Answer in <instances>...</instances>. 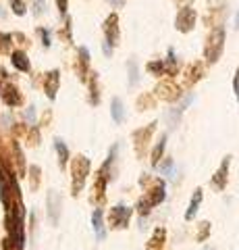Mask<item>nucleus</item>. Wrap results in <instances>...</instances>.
<instances>
[{
  "instance_id": "f257e3e1",
  "label": "nucleus",
  "mask_w": 239,
  "mask_h": 250,
  "mask_svg": "<svg viewBox=\"0 0 239 250\" xmlns=\"http://www.w3.org/2000/svg\"><path fill=\"white\" fill-rule=\"evenodd\" d=\"M114 156H117V144L110 148L109 152V159H106L100 169L96 171V177H94V188H92V196L90 200L94 202L96 207H100L102 202L106 200V186L110 182V173H112V165H114Z\"/></svg>"
},
{
  "instance_id": "f03ea898",
  "label": "nucleus",
  "mask_w": 239,
  "mask_h": 250,
  "mask_svg": "<svg viewBox=\"0 0 239 250\" xmlns=\"http://www.w3.org/2000/svg\"><path fill=\"white\" fill-rule=\"evenodd\" d=\"M90 169H92V163L86 154H75L71 159V194L75 198L79 196L81 190L86 188Z\"/></svg>"
},
{
  "instance_id": "7ed1b4c3",
  "label": "nucleus",
  "mask_w": 239,
  "mask_h": 250,
  "mask_svg": "<svg viewBox=\"0 0 239 250\" xmlns=\"http://www.w3.org/2000/svg\"><path fill=\"white\" fill-rule=\"evenodd\" d=\"M140 184L146 188L144 198L150 202V207L163 205L165 198H166V184H165V179H160V177H150L148 173H144V175L140 177Z\"/></svg>"
},
{
  "instance_id": "20e7f679",
  "label": "nucleus",
  "mask_w": 239,
  "mask_h": 250,
  "mask_svg": "<svg viewBox=\"0 0 239 250\" xmlns=\"http://www.w3.org/2000/svg\"><path fill=\"white\" fill-rule=\"evenodd\" d=\"M222 48H225V27L217 25V27L210 31V36H208V40H206V48H204V59H206V62L214 65V62L221 59Z\"/></svg>"
},
{
  "instance_id": "39448f33",
  "label": "nucleus",
  "mask_w": 239,
  "mask_h": 250,
  "mask_svg": "<svg viewBox=\"0 0 239 250\" xmlns=\"http://www.w3.org/2000/svg\"><path fill=\"white\" fill-rule=\"evenodd\" d=\"M131 215H133V208L125 207V205H117L109 210V228L110 229H127Z\"/></svg>"
},
{
  "instance_id": "423d86ee",
  "label": "nucleus",
  "mask_w": 239,
  "mask_h": 250,
  "mask_svg": "<svg viewBox=\"0 0 239 250\" xmlns=\"http://www.w3.org/2000/svg\"><path fill=\"white\" fill-rule=\"evenodd\" d=\"M154 129H156V121H152V123L146 125V127L133 131V148H135L137 159H142L144 152L148 150V144H150V138L154 134Z\"/></svg>"
},
{
  "instance_id": "0eeeda50",
  "label": "nucleus",
  "mask_w": 239,
  "mask_h": 250,
  "mask_svg": "<svg viewBox=\"0 0 239 250\" xmlns=\"http://www.w3.org/2000/svg\"><path fill=\"white\" fill-rule=\"evenodd\" d=\"M154 94L160 98V100H166V103H175V100L181 98V88L177 85L173 80H165L160 82L156 88H154Z\"/></svg>"
},
{
  "instance_id": "6e6552de",
  "label": "nucleus",
  "mask_w": 239,
  "mask_h": 250,
  "mask_svg": "<svg viewBox=\"0 0 239 250\" xmlns=\"http://www.w3.org/2000/svg\"><path fill=\"white\" fill-rule=\"evenodd\" d=\"M102 29H104V38H106V44L110 46H117L119 44V38H121V31H119V15L117 13H110L109 17H106V21H104V25H102Z\"/></svg>"
},
{
  "instance_id": "1a4fd4ad",
  "label": "nucleus",
  "mask_w": 239,
  "mask_h": 250,
  "mask_svg": "<svg viewBox=\"0 0 239 250\" xmlns=\"http://www.w3.org/2000/svg\"><path fill=\"white\" fill-rule=\"evenodd\" d=\"M196 25V11L191 6H183V9L177 13L175 17V27L181 31V34H189Z\"/></svg>"
},
{
  "instance_id": "9d476101",
  "label": "nucleus",
  "mask_w": 239,
  "mask_h": 250,
  "mask_svg": "<svg viewBox=\"0 0 239 250\" xmlns=\"http://www.w3.org/2000/svg\"><path fill=\"white\" fill-rule=\"evenodd\" d=\"M11 152H13V169H15V173H17V177H25L27 175V165H25V154H23L21 150V144H19V140H11Z\"/></svg>"
},
{
  "instance_id": "9b49d317",
  "label": "nucleus",
  "mask_w": 239,
  "mask_h": 250,
  "mask_svg": "<svg viewBox=\"0 0 239 250\" xmlns=\"http://www.w3.org/2000/svg\"><path fill=\"white\" fill-rule=\"evenodd\" d=\"M229 167H231V156L227 154L225 159H222V163L219 165V169H217V173L212 175V179H210V184H212V188L214 190H219V192H222L227 188V179H229Z\"/></svg>"
},
{
  "instance_id": "f8f14e48",
  "label": "nucleus",
  "mask_w": 239,
  "mask_h": 250,
  "mask_svg": "<svg viewBox=\"0 0 239 250\" xmlns=\"http://www.w3.org/2000/svg\"><path fill=\"white\" fill-rule=\"evenodd\" d=\"M0 98H2V103L6 106H21L23 104V96L19 88L15 83H2V90H0Z\"/></svg>"
},
{
  "instance_id": "ddd939ff",
  "label": "nucleus",
  "mask_w": 239,
  "mask_h": 250,
  "mask_svg": "<svg viewBox=\"0 0 239 250\" xmlns=\"http://www.w3.org/2000/svg\"><path fill=\"white\" fill-rule=\"evenodd\" d=\"M46 205H48V219L52 225L58 223L60 219V207H63V198H60V194L56 190H50L48 196H46Z\"/></svg>"
},
{
  "instance_id": "4468645a",
  "label": "nucleus",
  "mask_w": 239,
  "mask_h": 250,
  "mask_svg": "<svg viewBox=\"0 0 239 250\" xmlns=\"http://www.w3.org/2000/svg\"><path fill=\"white\" fill-rule=\"evenodd\" d=\"M58 85H60V71L58 69H52L44 75V92L48 100H55L56 98V92H58Z\"/></svg>"
},
{
  "instance_id": "2eb2a0df",
  "label": "nucleus",
  "mask_w": 239,
  "mask_h": 250,
  "mask_svg": "<svg viewBox=\"0 0 239 250\" xmlns=\"http://www.w3.org/2000/svg\"><path fill=\"white\" fill-rule=\"evenodd\" d=\"M77 75H79L81 82H88V75H90V50L86 46H79L77 48Z\"/></svg>"
},
{
  "instance_id": "dca6fc26",
  "label": "nucleus",
  "mask_w": 239,
  "mask_h": 250,
  "mask_svg": "<svg viewBox=\"0 0 239 250\" xmlns=\"http://www.w3.org/2000/svg\"><path fill=\"white\" fill-rule=\"evenodd\" d=\"M92 228H94L96 240L102 242V240L106 238V223H104V213H102V208H94V213H92Z\"/></svg>"
},
{
  "instance_id": "f3484780",
  "label": "nucleus",
  "mask_w": 239,
  "mask_h": 250,
  "mask_svg": "<svg viewBox=\"0 0 239 250\" xmlns=\"http://www.w3.org/2000/svg\"><path fill=\"white\" fill-rule=\"evenodd\" d=\"M202 198H204V190L202 188H196L194 196H191V200H189V207H187V210H185V221H194V217L200 210V205H202Z\"/></svg>"
},
{
  "instance_id": "a211bd4d",
  "label": "nucleus",
  "mask_w": 239,
  "mask_h": 250,
  "mask_svg": "<svg viewBox=\"0 0 239 250\" xmlns=\"http://www.w3.org/2000/svg\"><path fill=\"white\" fill-rule=\"evenodd\" d=\"M202 75H204V65H202V62H200V61L191 62V65L187 67V71H185V85L191 88L194 83H198L200 80H202Z\"/></svg>"
},
{
  "instance_id": "6ab92c4d",
  "label": "nucleus",
  "mask_w": 239,
  "mask_h": 250,
  "mask_svg": "<svg viewBox=\"0 0 239 250\" xmlns=\"http://www.w3.org/2000/svg\"><path fill=\"white\" fill-rule=\"evenodd\" d=\"M11 62H13V67L21 73H29V69H32V62H29L27 54L23 50H13L11 52Z\"/></svg>"
},
{
  "instance_id": "aec40b11",
  "label": "nucleus",
  "mask_w": 239,
  "mask_h": 250,
  "mask_svg": "<svg viewBox=\"0 0 239 250\" xmlns=\"http://www.w3.org/2000/svg\"><path fill=\"white\" fill-rule=\"evenodd\" d=\"M165 242H166V229L165 228H156L152 231L150 240L146 242V250H163Z\"/></svg>"
},
{
  "instance_id": "412c9836",
  "label": "nucleus",
  "mask_w": 239,
  "mask_h": 250,
  "mask_svg": "<svg viewBox=\"0 0 239 250\" xmlns=\"http://www.w3.org/2000/svg\"><path fill=\"white\" fill-rule=\"evenodd\" d=\"M165 148H166V134L160 136V140L156 142V146H154V150H152V159H150V163H152V167H154V169H156V167L160 165V161H163Z\"/></svg>"
},
{
  "instance_id": "4be33fe9",
  "label": "nucleus",
  "mask_w": 239,
  "mask_h": 250,
  "mask_svg": "<svg viewBox=\"0 0 239 250\" xmlns=\"http://www.w3.org/2000/svg\"><path fill=\"white\" fill-rule=\"evenodd\" d=\"M88 85H90V104H98L100 103V88H98V73L96 71H90Z\"/></svg>"
},
{
  "instance_id": "5701e85b",
  "label": "nucleus",
  "mask_w": 239,
  "mask_h": 250,
  "mask_svg": "<svg viewBox=\"0 0 239 250\" xmlns=\"http://www.w3.org/2000/svg\"><path fill=\"white\" fill-rule=\"evenodd\" d=\"M55 150H56V154H58V167H60V169H65L71 156H69V148H67V144H65L60 138H55Z\"/></svg>"
},
{
  "instance_id": "b1692460",
  "label": "nucleus",
  "mask_w": 239,
  "mask_h": 250,
  "mask_svg": "<svg viewBox=\"0 0 239 250\" xmlns=\"http://www.w3.org/2000/svg\"><path fill=\"white\" fill-rule=\"evenodd\" d=\"M29 179V190L32 192H37V188H40V182H42V169L37 167V165H32V167H27V175Z\"/></svg>"
},
{
  "instance_id": "393cba45",
  "label": "nucleus",
  "mask_w": 239,
  "mask_h": 250,
  "mask_svg": "<svg viewBox=\"0 0 239 250\" xmlns=\"http://www.w3.org/2000/svg\"><path fill=\"white\" fill-rule=\"evenodd\" d=\"M110 115H112L114 123H123V121H125V108H123L121 98H112V103H110Z\"/></svg>"
},
{
  "instance_id": "a878e982",
  "label": "nucleus",
  "mask_w": 239,
  "mask_h": 250,
  "mask_svg": "<svg viewBox=\"0 0 239 250\" xmlns=\"http://www.w3.org/2000/svg\"><path fill=\"white\" fill-rule=\"evenodd\" d=\"M154 106H156V98H154V94L146 92V94H142V96L137 98V108H140V111H150V108H154Z\"/></svg>"
},
{
  "instance_id": "bb28decb",
  "label": "nucleus",
  "mask_w": 239,
  "mask_h": 250,
  "mask_svg": "<svg viewBox=\"0 0 239 250\" xmlns=\"http://www.w3.org/2000/svg\"><path fill=\"white\" fill-rule=\"evenodd\" d=\"M210 231H212V225H210V221H202V223H198L196 242H206L208 238H210Z\"/></svg>"
},
{
  "instance_id": "cd10ccee",
  "label": "nucleus",
  "mask_w": 239,
  "mask_h": 250,
  "mask_svg": "<svg viewBox=\"0 0 239 250\" xmlns=\"http://www.w3.org/2000/svg\"><path fill=\"white\" fill-rule=\"evenodd\" d=\"M177 59H175V50L171 48L168 50V59H166V62H165V73L168 75V77H175L177 75Z\"/></svg>"
},
{
  "instance_id": "c85d7f7f",
  "label": "nucleus",
  "mask_w": 239,
  "mask_h": 250,
  "mask_svg": "<svg viewBox=\"0 0 239 250\" xmlns=\"http://www.w3.org/2000/svg\"><path fill=\"white\" fill-rule=\"evenodd\" d=\"M11 48H13V36L0 31V54H11L13 52Z\"/></svg>"
},
{
  "instance_id": "c756f323",
  "label": "nucleus",
  "mask_w": 239,
  "mask_h": 250,
  "mask_svg": "<svg viewBox=\"0 0 239 250\" xmlns=\"http://www.w3.org/2000/svg\"><path fill=\"white\" fill-rule=\"evenodd\" d=\"M25 140H27V146H37L40 144V127H29L27 134H25Z\"/></svg>"
},
{
  "instance_id": "7c9ffc66",
  "label": "nucleus",
  "mask_w": 239,
  "mask_h": 250,
  "mask_svg": "<svg viewBox=\"0 0 239 250\" xmlns=\"http://www.w3.org/2000/svg\"><path fill=\"white\" fill-rule=\"evenodd\" d=\"M146 69H148V73L160 77V75L165 73V62L163 61H150L148 65H146Z\"/></svg>"
},
{
  "instance_id": "2f4dec72",
  "label": "nucleus",
  "mask_w": 239,
  "mask_h": 250,
  "mask_svg": "<svg viewBox=\"0 0 239 250\" xmlns=\"http://www.w3.org/2000/svg\"><path fill=\"white\" fill-rule=\"evenodd\" d=\"M135 210H137V215H140V217L144 219V217H148V215H150L152 207H150V202H148V200H146V198L142 196L140 200H137V205H135Z\"/></svg>"
},
{
  "instance_id": "473e14b6",
  "label": "nucleus",
  "mask_w": 239,
  "mask_h": 250,
  "mask_svg": "<svg viewBox=\"0 0 239 250\" xmlns=\"http://www.w3.org/2000/svg\"><path fill=\"white\" fill-rule=\"evenodd\" d=\"M9 4H11V9H13V13L17 15V17H23V15L27 13V6H25L23 0H9Z\"/></svg>"
},
{
  "instance_id": "72a5a7b5",
  "label": "nucleus",
  "mask_w": 239,
  "mask_h": 250,
  "mask_svg": "<svg viewBox=\"0 0 239 250\" xmlns=\"http://www.w3.org/2000/svg\"><path fill=\"white\" fill-rule=\"evenodd\" d=\"M127 67H129V85H135L137 80H140V75H137V62L131 59Z\"/></svg>"
},
{
  "instance_id": "f704fd0d",
  "label": "nucleus",
  "mask_w": 239,
  "mask_h": 250,
  "mask_svg": "<svg viewBox=\"0 0 239 250\" xmlns=\"http://www.w3.org/2000/svg\"><path fill=\"white\" fill-rule=\"evenodd\" d=\"M37 34H40L42 38V46L44 48H50V29H46V27H37Z\"/></svg>"
},
{
  "instance_id": "c9c22d12",
  "label": "nucleus",
  "mask_w": 239,
  "mask_h": 250,
  "mask_svg": "<svg viewBox=\"0 0 239 250\" xmlns=\"http://www.w3.org/2000/svg\"><path fill=\"white\" fill-rule=\"evenodd\" d=\"M11 129H13V138L17 140L19 136H25L27 134V125H23V123H15V125H11Z\"/></svg>"
},
{
  "instance_id": "e433bc0d",
  "label": "nucleus",
  "mask_w": 239,
  "mask_h": 250,
  "mask_svg": "<svg viewBox=\"0 0 239 250\" xmlns=\"http://www.w3.org/2000/svg\"><path fill=\"white\" fill-rule=\"evenodd\" d=\"M50 119H52V111H50V108H46L44 115H42V119H40V125H37V127H46V125L50 123Z\"/></svg>"
},
{
  "instance_id": "4c0bfd02",
  "label": "nucleus",
  "mask_w": 239,
  "mask_h": 250,
  "mask_svg": "<svg viewBox=\"0 0 239 250\" xmlns=\"http://www.w3.org/2000/svg\"><path fill=\"white\" fill-rule=\"evenodd\" d=\"M56 6H58V13L67 17V9H69V0H56Z\"/></svg>"
},
{
  "instance_id": "58836bf2",
  "label": "nucleus",
  "mask_w": 239,
  "mask_h": 250,
  "mask_svg": "<svg viewBox=\"0 0 239 250\" xmlns=\"http://www.w3.org/2000/svg\"><path fill=\"white\" fill-rule=\"evenodd\" d=\"M44 6H46V0H36V2H34V13L36 15H42Z\"/></svg>"
},
{
  "instance_id": "ea45409f",
  "label": "nucleus",
  "mask_w": 239,
  "mask_h": 250,
  "mask_svg": "<svg viewBox=\"0 0 239 250\" xmlns=\"http://www.w3.org/2000/svg\"><path fill=\"white\" fill-rule=\"evenodd\" d=\"M233 90H235V96H237V100H239V67H237L235 77H233Z\"/></svg>"
},
{
  "instance_id": "a19ab883",
  "label": "nucleus",
  "mask_w": 239,
  "mask_h": 250,
  "mask_svg": "<svg viewBox=\"0 0 239 250\" xmlns=\"http://www.w3.org/2000/svg\"><path fill=\"white\" fill-rule=\"evenodd\" d=\"M11 36H13V40H17V42H19V44H23V46L27 44V38L23 36V34H19V31H15V34H11Z\"/></svg>"
},
{
  "instance_id": "79ce46f5",
  "label": "nucleus",
  "mask_w": 239,
  "mask_h": 250,
  "mask_svg": "<svg viewBox=\"0 0 239 250\" xmlns=\"http://www.w3.org/2000/svg\"><path fill=\"white\" fill-rule=\"evenodd\" d=\"M160 167V171H171V167H173V161L171 159H166L165 163H163V165H158Z\"/></svg>"
},
{
  "instance_id": "37998d69",
  "label": "nucleus",
  "mask_w": 239,
  "mask_h": 250,
  "mask_svg": "<svg viewBox=\"0 0 239 250\" xmlns=\"http://www.w3.org/2000/svg\"><path fill=\"white\" fill-rule=\"evenodd\" d=\"M102 50H104V54H106V57H110V54H112V48H110V46L106 44V42L102 44Z\"/></svg>"
},
{
  "instance_id": "c03bdc74",
  "label": "nucleus",
  "mask_w": 239,
  "mask_h": 250,
  "mask_svg": "<svg viewBox=\"0 0 239 250\" xmlns=\"http://www.w3.org/2000/svg\"><path fill=\"white\" fill-rule=\"evenodd\" d=\"M25 117H27V119H29V121H34V106H29V108H27V113H25Z\"/></svg>"
},
{
  "instance_id": "a18cd8bd",
  "label": "nucleus",
  "mask_w": 239,
  "mask_h": 250,
  "mask_svg": "<svg viewBox=\"0 0 239 250\" xmlns=\"http://www.w3.org/2000/svg\"><path fill=\"white\" fill-rule=\"evenodd\" d=\"M0 77H4V80L9 77V73H6V69H4V67H0Z\"/></svg>"
},
{
  "instance_id": "49530a36",
  "label": "nucleus",
  "mask_w": 239,
  "mask_h": 250,
  "mask_svg": "<svg viewBox=\"0 0 239 250\" xmlns=\"http://www.w3.org/2000/svg\"><path fill=\"white\" fill-rule=\"evenodd\" d=\"M109 2H110L112 6H117V4H119V0H109Z\"/></svg>"
},
{
  "instance_id": "de8ad7c7",
  "label": "nucleus",
  "mask_w": 239,
  "mask_h": 250,
  "mask_svg": "<svg viewBox=\"0 0 239 250\" xmlns=\"http://www.w3.org/2000/svg\"><path fill=\"white\" fill-rule=\"evenodd\" d=\"M177 2H181V4H185V6H187V2H189V0H177Z\"/></svg>"
},
{
  "instance_id": "09e8293b",
  "label": "nucleus",
  "mask_w": 239,
  "mask_h": 250,
  "mask_svg": "<svg viewBox=\"0 0 239 250\" xmlns=\"http://www.w3.org/2000/svg\"><path fill=\"white\" fill-rule=\"evenodd\" d=\"M0 90H2V83H0Z\"/></svg>"
}]
</instances>
